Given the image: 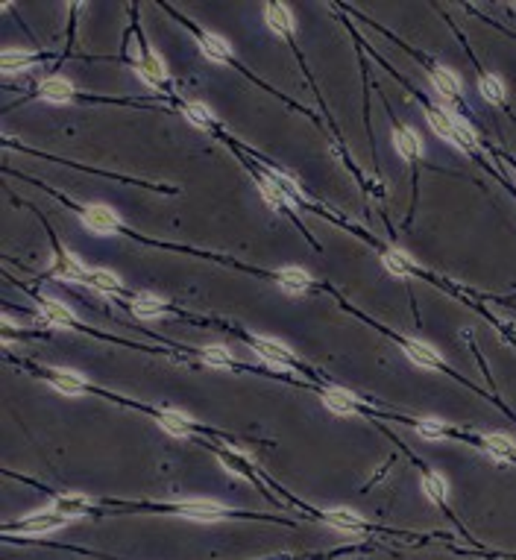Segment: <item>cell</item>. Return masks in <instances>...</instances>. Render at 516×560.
Returning a JSON list of instances; mask_svg holds the SVG:
<instances>
[{"mask_svg":"<svg viewBox=\"0 0 516 560\" xmlns=\"http://www.w3.org/2000/svg\"><path fill=\"white\" fill-rule=\"evenodd\" d=\"M56 273L59 276H71V279H79V276H88L86 270H83V264L76 262L74 255H68V252H62L59 255V264H56Z\"/></svg>","mask_w":516,"mask_h":560,"instance_id":"cell-25","label":"cell"},{"mask_svg":"<svg viewBox=\"0 0 516 560\" xmlns=\"http://www.w3.org/2000/svg\"><path fill=\"white\" fill-rule=\"evenodd\" d=\"M481 91H484V97H487V100H493V103H499V100L505 97V86H502V79H499V76H493V74H487V76L481 79Z\"/></svg>","mask_w":516,"mask_h":560,"instance_id":"cell-28","label":"cell"},{"mask_svg":"<svg viewBox=\"0 0 516 560\" xmlns=\"http://www.w3.org/2000/svg\"><path fill=\"white\" fill-rule=\"evenodd\" d=\"M487 449H490V455L493 457H510L513 455V440L510 437H502V434H490L487 440Z\"/></svg>","mask_w":516,"mask_h":560,"instance_id":"cell-23","label":"cell"},{"mask_svg":"<svg viewBox=\"0 0 516 560\" xmlns=\"http://www.w3.org/2000/svg\"><path fill=\"white\" fill-rule=\"evenodd\" d=\"M455 144H458L461 150H472L475 147V132L469 129L467 121H461V117H455Z\"/></svg>","mask_w":516,"mask_h":560,"instance_id":"cell-26","label":"cell"},{"mask_svg":"<svg viewBox=\"0 0 516 560\" xmlns=\"http://www.w3.org/2000/svg\"><path fill=\"white\" fill-rule=\"evenodd\" d=\"M86 279L94 288H100V291H117V288H121V279H117L115 273H109V270H94Z\"/></svg>","mask_w":516,"mask_h":560,"instance_id":"cell-24","label":"cell"},{"mask_svg":"<svg viewBox=\"0 0 516 560\" xmlns=\"http://www.w3.org/2000/svg\"><path fill=\"white\" fill-rule=\"evenodd\" d=\"M83 223L91 229V232H100V235H109V232H115L117 229V214L112 211V209H106V206H88V209H83Z\"/></svg>","mask_w":516,"mask_h":560,"instance_id":"cell-1","label":"cell"},{"mask_svg":"<svg viewBox=\"0 0 516 560\" xmlns=\"http://www.w3.org/2000/svg\"><path fill=\"white\" fill-rule=\"evenodd\" d=\"M385 267H387V273L402 276V279L411 273V262H408L402 252H387V255H385Z\"/></svg>","mask_w":516,"mask_h":560,"instance_id":"cell-27","label":"cell"},{"mask_svg":"<svg viewBox=\"0 0 516 560\" xmlns=\"http://www.w3.org/2000/svg\"><path fill=\"white\" fill-rule=\"evenodd\" d=\"M158 426H162L168 434H173V437H188L191 434V423L182 414H176V411H168V414L158 416Z\"/></svg>","mask_w":516,"mask_h":560,"instance_id":"cell-13","label":"cell"},{"mask_svg":"<svg viewBox=\"0 0 516 560\" xmlns=\"http://www.w3.org/2000/svg\"><path fill=\"white\" fill-rule=\"evenodd\" d=\"M185 115H188V121H194L197 127H209L211 124V115H209V109L206 106H200V103H191L188 109H185Z\"/></svg>","mask_w":516,"mask_h":560,"instance_id":"cell-31","label":"cell"},{"mask_svg":"<svg viewBox=\"0 0 516 560\" xmlns=\"http://www.w3.org/2000/svg\"><path fill=\"white\" fill-rule=\"evenodd\" d=\"M267 27L279 35L291 33V12L282 4H267Z\"/></svg>","mask_w":516,"mask_h":560,"instance_id":"cell-10","label":"cell"},{"mask_svg":"<svg viewBox=\"0 0 516 560\" xmlns=\"http://www.w3.org/2000/svg\"><path fill=\"white\" fill-rule=\"evenodd\" d=\"M42 97L50 100V103H68L74 97V86L62 76H53V79H45L42 83Z\"/></svg>","mask_w":516,"mask_h":560,"instance_id":"cell-7","label":"cell"},{"mask_svg":"<svg viewBox=\"0 0 516 560\" xmlns=\"http://www.w3.org/2000/svg\"><path fill=\"white\" fill-rule=\"evenodd\" d=\"M393 144H396V150L402 153V158H416V156H420V138H416L411 129H396Z\"/></svg>","mask_w":516,"mask_h":560,"instance_id":"cell-15","label":"cell"},{"mask_svg":"<svg viewBox=\"0 0 516 560\" xmlns=\"http://www.w3.org/2000/svg\"><path fill=\"white\" fill-rule=\"evenodd\" d=\"M203 358H206L209 364H214V367H229L232 364V355L223 346H206L203 349Z\"/></svg>","mask_w":516,"mask_h":560,"instance_id":"cell-29","label":"cell"},{"mask_svg":"<svg viewBox=\"0 0 516 560\" xmlns=\"http://www.w3.org/2000/svg\"><path fill=\"white\" fill-rule=\"evenodd\" d=\"M416 434H420V437H426V440H443L446 428L438 423V419H426V423H420V426H416Z\"/></svg>","mask_w":516,"mask_h":560,"instance_id":"cell-30","label":"cell"},{"mask_svg":"<svg viewBox=\"0 0 516 560\" xmlns=\"http://www.w3.org/2000/svg\"><path fill=\"white\" fill-rule=\"evenodd\" d=\"M326 523L337 531H346V534H355V531H364V519L358 513H352L346 508H334V511H326Z\"/></svg>","mask_w":516,"mask_h":560,"instance_id":"cell-4","label":"cell"},{"mask_svg":"<svg viewBox=\"0 0 516 560\" xmlns=\"http://www.w3.org/2000/svg\"><path fill=\"white\" fill-rule=\"evenodd\" d=\"M255 352L264 358V361H270V364H276V367H288L291 364V349L288 346H282V344H276V341H255Z\"/></svg>","mask_w":516,"mask_h":560,"instance_id":"cell-6","label":"cell"},{"mask_svg":"<svg viewBox=\"0 0 516 560\" xmlns=\"http://www.w3.org/2000/svg\"><path fill=\"white\" fill-rule=\"evenodd\" d=\"M323 405L329 408V411H334V414H355V399L349 396V393H344V390H329L326 396H323Z\"/></svg>","mask_w":516,"mask_h":560,"instance_id":"cell-14","label":"cell"},{"mask_svg":"<svg viewBox=\"0 0 516 560\" xmlns=\"http://www.w3.org/2000/svg\"><path fill=\"white\" fill-rule=\"evenodd\" d=\"M279 285H282L288 293H303V291H308L311 279H308V273L300 270V267H288V270L279 273Z\"/></svg>","mask_w":516,"mask_h":560,"instance_id":"cell-9","label":"cell"},{"mask_svg":"<svg viewBox=\"0 0 516 560\" xmlns=\"http://www.w3.org/2000/svg\"><path fill=\"white\" fill-rule=\"evenodd\" d=\"M86 508H88V502L83 496H62L56 502V513H62L65 519H71V516H83L86 513Z\"/></svg>","mask_w":516,"mask_h":560,"instance_id":"cell-20","label":"cell"},{"mask_svg":"<svg viewBox=\"0 0 516 560\" xmlns=\"http://www.w3.org/2000/svg\"><path fill=\"white\" fill-rule=\"evenodd\" d=\"M65 525V516L62 513H35V516H27L24 523H18V531H27V534H47V531H56Z\"/></svg>","mask_w":516,"mask_h":560,"instance_id":"cell-3","label":"cell"},{"mask_svg":"<svg viewBox=\"0 0 516 560\" xmlns=\"http://www.w3.org/2000/svg\"><path fill=\"white\" fill-rule=\"evenodd\" d=\"M203 53L211 59V62H226L229 59V45L223 42V38H217V35H203Z\"/></svg>","mask_w":516,"mask_h":560,"instance_id":"cell-18","label":"cell"},{"mask_svg":"<svg viewBox=\"0 0 516 560\" xmlns=\"http://www.w3.org/2000/svg\"><path fill=\"white\" fill-rule=\"evenodd\" d=\"M42 317L50 320L53 326H71L74 323V311H68L62 303H45L42 305Z\"/></svg>","mask_w":516,"mask_h":560,"instance_id":"cell-19","label":"cell"},{"mask_svg":"<svg viewBox=\"0 0 516 560\" xmlns=\"http://www.w3.org/2000/svg\"><path fill=\"white\" fill-rule=\"evenodd\" d=\"M132 308H135L138 317H162V314H165V299H158V296H153V293H144V296L135 299Z\"/></svg>","mask_w":516,"mask_h":560,"instance_id":"cell-16","label":"cell"},{"mask_svg":"<svg viewBox=\"0 0 516 560\" xmlns=\"http://www.w3.org/2000/svg\"><path fill=\"white\" fill-rule=\"evenodd\" d=\"M165 65H162V59H158L156 53H147L144 59H141V65H138V76L144 79V83H150V86H158L165 79Z\"/></svg>","mask_w":516,"mask_h":560,"instance_id":"cell-8","label":"cell"},{"mask_svg":"<svg viewBox=\"0 0 516 560\" xmlns=\"http://www.w3.org/2000/svg\"><path fill=\"white\" fill-rule=\"evenodd\" d=\"M405 355L411 358V361H414L416 367H426V370H438V367H440L438 352H434L431 346H426V344L408 341V344H405Z\"/></svg>","mask_w":516,"mask_h":560,"instance_id":"cell-5","label":"cell"},{"mask_svg":"<svg viewBox=\"0 0 516 560\" xmlns=\"http://www.w3.org/2000/svg\"><path fill=\"white\" fill-rule=\"evenodd\" d=\"M30 62H33V59H30L27 53H21V50H6V53H4V59H0V65H4V71H6V74L24 71V68H30Z\"/></svg>","mask_w":516,"mask_h":560,"instance_id":"cell-21","label":"cell"},{"mask_svg":"<svg viewBox=\"0 0 516 560\" xmlns=\"http://www.w3.org/2000/svg\"><path fill=\"white\" fill-rule=\"evenodd\" d=\"M176 511H180L182 516H188V519H197V523H217V519H223L229 513L223 505H217V502H182Z\"/></svg>","mask_w":516,"mask_h":560,"instance_id":"cell-2","label":"cell"},{"mask_svg":"<svg viewBox=\"0 0 516 560\" xmlns=\"http://www.w3.org/2000/svg\"><path fill=\"white\" fill-rule=\"evenodd\" d=\"M423 487H426V493L434 498V502H443V498L449 496V484H446V478L443 475H426V482H423Z\"/></svg>","mask_w":516,"mask_h":560,"instance_id":"cell-22","label":"cell"},{"mask_svg":"<svg viewBox=\"0 0 516 560\" xmlns=\"http://www.w3.org/2000/svg\"><path fill=\"white\" fill-rule=\"evenodd\" d=\"M53 387L56 390H62V393H83V387H86V382L79 375H74V373H68V370H56L53 373Z\"/></svg>","mask_w":516,"mask_h":560,"instance_id":"cell-17","label":"cell"},{"mask_svg":"<svg viewBox=\"0 0 516 560\" xmlns=\"http://www.w3.org/2000/svg\"><path fill=\"white\" fill-rule=\"evenodd\" d=\"M431 83H434V88H438L440 94H446V97H455V94L461 91V79L455 76L452 71H446V68H434Z\"/></svg>","mask_w":516,"mask_h":560,"instance_id":"cell-12","label":"cell"},{"mask_svg":"<svg viewBox=\"0 0 516 560\" xmlns=\"http://www.w3.org/2000/svg\"><path fill=\"white\" fill-rule=\"evenodd\" d=\"M428 124H431V129L438 132L440 138H446V141L455 144V117L452 115H446L440 109H431L428 112Z\"/></svg>","mask_w":516,"mask_h":560,"instance_id":"cell-11","label":"cell"}]
</instances>
